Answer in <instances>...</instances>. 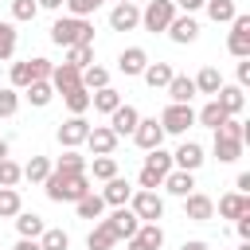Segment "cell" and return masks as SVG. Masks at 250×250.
Returning a JSON list of instances; mask_svg holds the SVG:
<instances>
[{
	"instance_id": "obj_1",
	"label": "cell",
	"mask_w": 250,
	"mask_h": 250,
	"mask_svg": "<svg viewBox=\"0 0 250 250\" xmlns=\"http://www.w3.org/2000/svg\"><path fill=\"white\" fill-rule=\"evenodd\" d=\"M43 188H47V199L51 203H78L82 195H90L86 172H55L51 168V176L43 180Z\"/></svg>"
},
{
	"instance_id": "obj_2",
	"label": "cell",
	"mask_w": 250,
	"mask_h": 250,
	"mask_svg": "<svg viewBox=\"0 0 250 250\" xmlns=\"http://www.w3.org/2000/svg\"><path fill=\"white\" fill-rule=\"evenodd\" d=\"M51 43H59V47L94 43V23H90V20H78V16H62V20H55V27H51Z\"/></svg>"
},
{
	"instance_id": "obj_3",
	"label": "cell",
	"mask_w": 250,
	"mask_h": 250,
	"mask_svg": "<svg viewBox=\"0 0 250 250\" xmlns=\"http://www.w3.org/2000/svg\"><path fill=\"white\" fill-rule=\"evenodd\" d=\"M172 172V152H164V148H152L148 156H145V168H141V191H156L160 184H164V176Z\"/></svg>"
},
{
	"instance_id": "obj_4",
	"label": "cell",
	"mask_w": 250,
	"mask_h": 250,
	"mask_svg": "<svg viewBox=\"0 0 250 250\" xmlns=\"http://www.w3.org/2000/svg\"><path fill=\"white\" fill-rule=\"evenodd\" d=\"M176 20V4L172 0H148L145 4V12H141V23H145V31H168V23Z\"/></svg>"
},
{
	"instance_id": "obj_5",
	"label": "cell",
	"mask_w": 250,
	"mask_h": 250,
	"mask_svg": "<svg viewBox=\"0 0 250 250\" xmlns=\"http://www.w3.org/2000/svg\"><path fill=\"white\" fill-rule=\"evenodd\" d=\"M129 211H133L141 223H156V219L164 215V199H160L156 191H133V199H129Z\"/></svg>"
},
{
	"instance_id": "obj_6",
	"label": "cell",
	"mask_w": 250,
	"mask_h": 250,
	"mask_svg": "<svg viewBox=\"0 0 250 250\" xmlns=\"http://www.w3.org/2000/svg\"><path fill=\"white\" fill-rule=\"evenodd\" d=\"M227 47H230L234 59H250V16H234V20H230Z\"/></svg>"
},
{
	"instance_id": "obj_7",
	"label": "cell",
	"mask_w": 250,
	"mask_h": 250,
	"mask_svg": "<svg viewBox=\"0 0 250 250\" xmlns=\"http://www.w3.org/2000/svg\"><path fill=\"white\" fill-rule=\"evenodd\" d=\"M191 125H195V109H191V105H176V102H172V105L160 113V129H164V133H188Z\"/></svg>"
},
{
	"instance_id": "obj_8",
	"label": "cell",
	"mask_w": 250,
	"mask_h": 250,
	"mask_svg": "<svg viewBox=\"0 0 250 250\" xmlns=\"http://www.w3.org/2000/svg\"><path fill=\"white\" fill-rule=\"evenodd\" d=\"M86 133H90V121L86 117H66L59 125V145L62 148H78V145H86Z\"/></svg>"
},
{
	"instance_id": "obj_9",
	"label": "cell",
	"mask_w": 250,
	"mask_h": 250,
	"mask_svg": "<svg viewBox=\"0 0 250 250\" xmlns=\"http://www.w3.org/2000/svg\"><path fill=\"white\" fill-rule=\"evenodd\" d=\"M133 141H137L145 152L160 148V141H164V129H160V121H156V117H141V121H137V129H133Z\"/></svg>"
},
{
	"instance_id": "obj_10",
	"label": "cell",
	"mask_w": 250,
	"mask_h": 250,
	"mask_svg": "<svg viewBox=\"0 0 250 250\" xmlns=\"http://www.w3.org/2000/svg\"><path fill=\"white\" fill-rule=\"evenodd\" d=\"M184 219H191V223H207V219H215V203H211V195H203V191L184 195Z\"/></svg>"
},
{
	"instance_id": "obj_11",
	"label": "cell",
	"mask_w": 250,
	"mask_h": 250,
	"mask_svg": "<svg viewBox=\"0 0 250 250\" xmlns=\"http://www.w3.org/2000/svg\"><path fill=\"white\" fill-rule=\"evenodd\" d=\"M137 121H141V113H137L133 105H117V109L109 113V129H113V137H117V141H121V137H133Z\"/></svg>"
},
{
	"instance_id": "obj_12",
	"label": "cell",
	"mask_w": 250,
	"mask_h": 250,
	"mask_svg": "<svg viewBox=\"0 0 250 250\" xmlns=\"http://www.w3.org/2000/svg\"><path fill=\"white\" fill-rule=\"evenodd\" d=\"M86 145H90V152H94V156H113L117 137H113V129H109V125H94V129L86 133Z\"/></svg>"
},
{
	"instance_id": "obj_13",
	"label": "cell",
	"mask_w": 250,
	"mask_h": 250,
	"mask_svg": "<svg viewBox=\"0 0 250 250\" xmlns=\"http://www.w3.org/2000/svg\"><path fill=\"white\" fill-rule=\"evenodd\" d=\"M160 242H164L160 223H141V227H137V234L129 238V250H160Z\"/></svg>"
},
{
	"instance_id": "obj_14",
	"label": "cell",
	"mask_w": 250,
	"mask_h": 250,
	"mask_svg": "<svg viewBox=\"0 0 250 250\" xmlns=\"http://www.w3.org/2000/svg\"><path fill=\"white\" fill-rule=\"evenodd\" d=\"M105 223H109V230L117 234V242H121V238H133V234H137V227H141V219H137L129 207H117Z\"/></svg>"
},
{
	"instance_id": "obj_15",
	"label": "cell",
	"mask_w": 250,
	"mask_h": 250,
	"mask_svg": "<svg viewBox=\"0 0 250 250\" xmlns=\"http://www.w3.org/2000/svg\"><path fill=\"white\" fill-rule=\"evenodd\" d=\"M141 23V8L137 4H113V12H109V27L113 31H133Z\"/></svg>"
},
{
	"instance_id": "obj_16",
	"label": "cell",
	"mask_w": 250,
	"mask_h": 250,
	"mask_svg": "<svg viewBox=\"0 0 250 250\" xmlns=\"http://www.w3.org/2000/svg\"><path fill=\"white\" fill-rule=\"evenodd\" d=\"M145 66H148V55H145V47H125L121 55H117V70L121 74H145Z\"/></svg>"
},
{
	"instance_id": "obj_17",
	"label": "cell",
	"mask_w": 250,
	"mask_h": 250,
	"mask_svg": "<svg viewBox=\"0 0 250 250\" xmlns=\"http://www.w3.org/2000/svg\"><path fill=\"white\" fill-rule=\"evenodd\" d=\"M172 164H176L180 172H195V168L203 164V148H199L195 141H184V145L172 152Z\"/></svg>"
},
{
	"instance_id": "obj_18",
	"label": "cell",
	"mask_w": 250,
	"mask_h": 250,
	"mask_svg": "<svg viewBox=\"0 0 250 250\" xmlns=\"http://www.w3.org/2000/svg\"><path fill=\"white\" fill-rule=\"evenodd\" d=\"M51 86H55L59 94L74 90V86H82V70H78V66H70V62H59V66L51 70Z\"/></svg>"
},
{
	"instance_id": "obj_19",
	"label": "cell",
	"mask_w": 250,
	"mask_h": 250,
	"mask_svg": "<svg viewBox=\"0 0 250 250\" xmlns=\"http://www.w3.org/2000/svg\"><path fill=\"white\" fill-rule=\"evenodd\" d=\"M215 102H219V109H223L227 117H234V113H242V105H246V94H242V86H219Z\"/></svg>"
},
{
	"instance_id": "obj_20",
	"label": "cell",
	"mask_w": 250,
	"mask_h": 250,
	"mask_svg": "<svg viewBox=\"0 0 250 250\" xmlns=\"http://www.w3.org/2000/svg\"><path fill=\"white\" fill-rule=\"evenodd\" d=\"M133 199V188H129V180H121V176H113V180H105V191H102V203H109V207H125Z\"/></svg>"
},
{
	"instance_id": "obj_21",
	"label": "cell",
	"mask_w": 250,
	"mask_h": 250,
	"mask_svg": "<svg viewBox=\"0 0 250 250\" xmlns=\"http://www.w3.org/2000/svg\"><path fill=\"white\" fill-rule=\"evenodd\" d=\"M168 35H172V43H195L199 23H195L191 16H176V20L168 23Z\"/></svg>"
},
{
	"instance_id": "obj_22",
	"label": "cell",
	"mask_w": 250,
	"mask_h": 250,
	"mask_svg": "<svg viewBox=\"0 0 250 250\" xmlns=\"http://www.w3.org/2000/svg\"><path fill=\"white\" fill-rule=\"evenodd\" d=\"M168 98H172L176 105H191V98H195V82H191L188 74H172V82H168Z\"/></svg>"
},
{
	"instance_id": "obj_23",
	"label": "cell",
	"mask_w": 250,
	"mask_h": 250,
	"mask_svg": "<svg viewBox=\"0 0 250 250\" xmlns=\"http://www.w3.org/2000/svg\"><path fill=\"white\" fill-rule=\"evenodd\" d=\"M219 215H223V219H242V215H250V195H238V191L223 195V199H219Z\"/></svg>"
},
{
	"instance_id": "obj_24",
	"label": "cell",
	"mask_w": 250,
	"mask_h": 250,
	"mask_svg": "<svg viewBox=\"0 0 250 250\" xmlns=\"http://www.w3.org/2000/svg\"><path fill=\"white\" fill-rule=\"evenodd\" d=\"M160 188H168L172 195H180V199H184V195H191V191H195V176L176 168V172H168V176H164V184H160Z\"/></svg>"
},
{
	"instance_id": "obj_25",
	"label": "cell",
	"mask_w": 250,
	"mask_h": 250,
	"mask_svg": "<svg viewBox=\"0 0 250 250\" xmlns=\"http://www.w3.org/2000/svg\"><path fill=\"white\" fill-rule=\"evenodd\" d=\"M172 74H176V70H172L168 62H148L141 78H145V82H148L152 90H168V82H172Z\"/></svg>"
},
{
	"instance_id": "obj_26",
	"label": "cell",
	"mask_w": 250,
	"mask_h": 250,
	"mask_svg": "<svg viewBox=\"0 0 250 250\" xmlns=\"http://www.w3.org/2000/svg\"><path fill=\"white\" fill-rule=\"evenodd\" d=\"M16 230H20V238H39L47 227H43V219H39L35 211H20V215H16Z\"/></svg>"
},
{
	"instance_id": "obj_27",
	"label": "cell",
	"mask_w": 250,
	"mask_h": 250,
	"mask_svg": "<svg viewBox=\"0 0 250 250\" xmlns=\"http://www.w3.org/2000/svg\"><path fill=\"white\" fill-rule=\"evenodd\" d=\"M86 246H90V250H113V246H117V234L109 230V223H105V219H102V223H98V227L90 230Z\"/></svg>"
},
{
	"instance_id": "obj_28",
	"label": "cell",
	"mask_w": 250,
	"mask_h": 250,
	"mask_svg": "<svg viewBox=\"0 0 250 250\" xmlns=\"http://www.w3.org/2000/svg\"><path fill=\"white\" fill-rule=\"evenodd\" d=\"M191 82H195V94H219V86H223V74H219L215 66H203V70H199Z\"/></svg>"
},
{
	"instance_id": "obj_29",
	"label": "cell",
	"mask_w": 250,
	"mask_h": 250,
	"mask_svg": "<svg viewBox=\"0 0 250 250\" xmlns=\"http://www.w3.org/2000/svg\"><path fill=\"white\" fill-rule=\"evenodd\" d=\"M90 105H94L98 113H113V109L121 105V94H117V90H109V86H102V90H94V94H90Z\"/></svg>"
},
{
	"instance_id": "obj_30",
	"label": "cell",
	"mask_w": 250,
	"mask_h": 250,
	"mask_svg": "<svg viewBox=\"0 0 250 250\" xmlns=\"http://www.w3.org/2000/svg\"><path fill=\"white\" fill-rule=\"evenodd\" d=\"M215 156H219V164H234L242 156V141H230V137L215 133Z\"/></svg>"
},
{
	"instance_id": "obj_31",
	"label": "cell",
	"mask_w": 250,
	"mask_h": 250,
	"mask_svg": "<svg viewBox=\"0 0 250 250\" xmlns=\"http://www.w3.org/2000/svg\"><path fill=\"white\" fill-rule=\"evenodd\" d=\"M66 62H70V66H78V70L94 66V43H78V47H66Z\"/></svg>"
},
{
	"instance_id": "obj_32",
	"label": "cell",
	"mask_w": 250,
	"mask_h": 250,
	"mask_svg": "<svg viewBox=\"0 0 250 250\" xmlns=\"http://www.w3.org/2000/svg\"><path fill=\"white\" fill-rule=\"evenodd\" d=\"M62 102H66V109H70L74 117H82V113L90 109V90L74 86V90H66V94H62Z\"/></svg>"
},
{
	"instance_id": "obj_33",
	"label": "cell",
	"mask_w": 250,
	"mask_h": 250,
	"mask_svg": "<svg viewBox=\"0 0 250 250\" xmlns=\"http://www.w3.org/2000/svg\"><path fill=\"white\" fill-rule=\"evenodd\" d=\"M51 176V160L47 156H31L27 164H23V180H31V184H43Z\"/></svg>"
},
{
	"instance_id": "obj_34",
	"label": "cell",
	"mask_w": 250,
	"mask_h": 250,
	"mask_svg": "<svg viewBox=\"0 0 250 250\" xmlns=\"http://www.w3.org/2000/svg\"><path fill=\"white\" fill-rule=\"evenodd\" d=\"M74 211H78V219H102V211H105V203H102V195H82L78 203H74Z\"/></svg>"
},
{
	"instance_id": "obj_35",
	"label": "cell",
	"mask_w": 250,
	"mask_h": 250,
	"mask_svg": "<svg viewBox=\"0 0 250 250\" xmlns=\"http://www.w3.org/2000/svg\"><path fill=\"white\" fill-rule=\"evenodd\" d=\"M203 8H207V16H211V20H215V23H230V20H234V16H238V12H234V4H230V0H207V4H203Z\"/></svg>"
},
{
	"instance_id": "obj_36",
	"label": "cell",
	"mask_w": 250,
	"mask_h": 250,
	"mask_svg": "<svg viewBox=\"0 0 250 250\" xmlns=\"http://www.w3.org/2000/svg\"><path fill=\"white\" fill-rule=\"evenodd\" d=\"M66 246H70V234L59 230V227H51V230L39 234V250H66Z\"/></svg>"
},
{
	"instance_id": "obj_37",
	"label": "cell",
	"mask_w": 250,
	"mask_h": 250,
	"mask_svg": "<svg viewBox=\"0 0 250 250\" xmlns=\"http://www.w3.org/2000/svg\"><path fill=\"white\" fill-rule=\"evenodd\" d=\"M109 86V70L105 66H86L82 70V90H102Z\"/></svg>"
},
{
	"instance_id": "obj_38",
	"label": "cell",
	"mask_w": 250,
	"mask_h": 250,
	"mask_svg": "<svg viewBox=\"0 0 250 250\" xmlns=\"http://www.w3.org/2000/svg\"><path fill=\"white\" fill-rule=\"evenodd\" d=\"M195 121H199V125H207V129H219V125L227 121V113L219 109V102H207V105L195 113Z\"/></svg>"
},
{
	"instance_id": "obj_39",
	"label": "cell",
	"mask_w": 250,
	"mask_h": 250,
	"mask_svg": "<svg viewBox=\"0 0 250 250\" xmlns=\"http://www.w3.org/2000/svg\"><path fill=\"white\" fill-rule=\"evenodd\" d=\"M20 215V191L16 188H0V219Z\"/></svg>"
},
{
	"instance_id": "obj_40",
	"label": "cell",
	"mask_w": 250,
	"mask_h": 250,
	"mask_svg": "<svg viewBox=\"0 0 250 250\" xmlns=\"http://www.w3.org/2000/svg\"><path fill=\"white\" fill-rule=\"evenodd\" d=\"M27 66H31V82H51V70H55V62H51V59L35 55V59H27Z\"/></svg>"
},
{
	"instance_id": "obj_41",
	"label": "cell",
	"mask_w": 250,
	"mask_h": 250,
	"mask_svg": "<svg viewBox=\"0 0 250 250\" xmlns=\"http://www.w3.org/2000/svg\"><path fill=\"white\" fill-rule=\"evenodd\" d=\"M51 98H55V86H51V82H31V86H27V102H31V105H47Z\"/></svg>"
},
{
	"instance_id": "obj_42",
	"label": "cell",
	"mask_w": 250,
	"mask_h": 250,
	"mask_svg": "<svg viewBox=\"0 0 250 250\" xmlns=\"http://www.w3.org/2000/svg\"><path fill=\"white\" fill-rule=\"evenodd\" d=\"M55 172H86V156H78L74 148H66V152L59 156V164H55Z\"/></svg>"
},
{
	"instance_id": "obj_43",
	"label": "cell",
	"mask_w": 250,
	"mask_h": 250,
	"mask_svg": "<svg viewBox=\"0 0 250 250\" xmlns=\"http://www.w3.org/2000/svg\"><path fill=\"white\" fill-rule=\"evenodd\" d=\"M23 180V168L16 160H0V188H16Z\"/></svg>"
},
{
	"instance_id": "obj_44",
	"label": "cell",
	"mask_w": 250,
	"mask_h": 250,
	"mask_svg": "<svg viewBox=\"0 0 250 250\" xmlns=\"http://www.w3.org/2000/svg\"><path fill=\"white\" fill-rule=\"evenodd\" d=\"M16 55V27L12 23H0V62Z\"/></svg>"
},
{
	"instance_id": "obj_45",
	"label": "cell",
	"mask_w": 250,
	"mask_h": 250,
	"mask_svg": "<svg viewBox=\"0 0 250 250\" xmlns=\"http://www.w3.org/2000/svg\"><path fill=\"white\" fill-rule=\"evenodd\" d=\"M215 133H219V137H230V141H246V125H242L238 117H227Z\"/></svg>"
},
{
	"instance_id": "obj_46",
	"label": "cell",
	"mask_w": 250,
	"mask_h": 250,
	"mask_svg": "<svg viewBox=\"0 0 250 250\" xmlns=\"http://www.w3.org/2000/svg\"><path fill=\"white\" fill-rule=\"evenodd\" d=\"M117 176V160L113 156H94V180H113Z\"/></svg>"
},
{
	"instance_id": "obj_47",
	"label": "cell",
	"mask_w": 250,
	"mask_h": 250,
	"mask_svg": "<svg viewBox=\"0 0 250 250\" xmlns=\"http://www.w3.org/2000/svg\"><path fill=\"white\" fill-rule=\"evenodd\" d=\"M35 12H39V4H35V0H12V20L27 23V20H35Z\"/></svg>"
},
{
	"instance_id": "obj_48",
	"label": "cell",
	"mask_w": 250,
	"mask_h": 250,
	"mask_svg": "<svg viewBox=\"0 0 250 250\" xmlns=\"http://www.w3.org/2000/svg\"><path fill=\"white\" fill-rule=\"evenodd\" d=\"M102 4H105V0H66V12H70V16H78V20H86V16H90V12H98Z\"/></svg>"
},
{
	"instance_id": "obj_49",
	"label": "cell",
	"mask_w": 250,
	"mask_h": 250,
	"mask_svg": "<svg viewBox=\"0 0 250 250\" xmlns=\"http://www.w3.org/2000/svg\"><path fill=\"white\" fill-rule=\"evenodd\" d=\"M12 86H16V90H27V86H31V66H27V59H23V62H12Z\"/></svg>"
},
{
	"instance_id": "obj_50",
	"label": "cell",
	"mask_w": 250,
	"mask_h": 250,
	"mask_svg": "<svg viewBox=\"0 0 250 250\" xmlns=\"http://www.w3.org/2000/svg\"><path fill=\"white\" fill-rule=\"evenodd\" d=\"M20 109V98H16V90H0V117H12Z\"/></svg>"
},
{
	"instance_id": "obj_51",
	"label": "cell",
	"mask_w": 250,
	"mask_h": 250,
	"mask_svg": "<svg viewBox=\"0 0 250 250\" xmlns=\"http://www.w3.org/2000/svg\"><path fill=\"white\" fill-rule=\"evenodd\" d=\"M172 4H176V8L184 12V16H191V12H195V8H203L207 0H172Z\"/></svg>"
},
{
	"instance_id": "obj_52",
	"label": "cell",
	"mask_w": 250,
	"mask_h": 250,
	"mask_svg": "<svg viewBox=\"0 0 250 250\" xmlns=\"http://www.w3.org/2000/svg\"><path fill=\"white\" fill-rule=\"evenodd\" d=\"M246 82H250V59L238 62V86H246Z\"/></svg>"
},
{
	"instance_id": "obj_53",
	"label": "cell",
	"mask_w": 250,
	"mask_h": 250,
	"mask_svg": "<svg viewBox=\"0 0 250 250\" xmlns=\"http://www.w3.org/2000/svg\"><path fill=\"white\" fill-rule=\"evenodd\" d=\"M234 188H238V195H250V172H242V176L234 180Z\"/></svg>"
},
{
	"instance_id": "obj_54",
	"label": "cell",
	"mask_w": 250,
	"mask_h": 250,
	"mask_svg": "<svg viewBox=\"0 0 250 250\" xmlns=\"http://www.w3.org/2000/svg\"><path fill=\"white\" fill-rule=\"evenodd\" d=\"M238 238H242V242H250V215H242V219H238Z\"/></svg>"
},
{
	"instance_id": "obj_55",
	"label": "cell",
	"mask_w": 250,
	"mask_h": 250,
	"mask_svg": "<svg viewBox=\"0 0 250 250\" xmlns=\"http://www.w3.org/2000/svg\"><path fill=\"white\" fill-rule=\"evenodd\" d=\"M16 250H39V238H20Z\"/></svg>"
},
{
	"instance_id": "obj_56",
	"label": "cell",
	"mask_w": 250,
	"mask_h": 250,
	"mask_svg": "<svg viewBox=\"0 0 250 250\" xmlns=\"http://www.w3.org/2000/svg\"><path fill=\"white\" fill-rule=\"evenodd\" d=\"M180 250H211V246H207V242H199V238H191V242H184Z\"/></svg>"
},
{
	"instance_id": "obj_57",
	"label": "cell",
	"mask_w": 250,
	"mask_h": 250,
	"mask_svg": "<svg viewBox=\"0 0 250 250\" xmlns=\"http://www.w3.org/2000/svg\"><path fill=\"white\" fill-rule=\"evenodd\" d=\"M35 4H39V8H62L66 0H35Z\"/></svg>"
},
{
	"instance_id": "obj_58",
	"label": "cell",
	"mask_w": 250,
	"mask_h": 250,
	"mask_svg": "<svg viewBox=\"0 0 250 250\" xmlns=\"http://www.w3.org/2000/svg\"><path fill=\"white\" fill-rule=\"evenodd\" d=\"M0 160H8V141L0 137Z\"/></svg>"
},
{
	"instance_id": "obj_59",
	"label": "cell",
	"mask_w": 250,
	"mask_h": 250,
	"mask_svg": "<svg viewBox=\"0 0 250 250\" xmlns=\"http://www.w3.org/2000/svg\"><path fill=\"white\" fill-rule=\"evenodd\" d=\"M238 250H250V242H242V246H238Z\"/></svg>"
},
{
	"instance_id": "obj_60",
	"label": "cell",
	"mask_w": 250,
	"mask_h": 250,
	"mask_svg": "<svg viewBox=\"0 0 250 250\" xmlns=\"http://www.w3.org/2000/svg\"><path fill=\"white\" fill-rule=\"evenodd\" d=\"M117 4H133V0H117Z\"/></svg>"
}]
</instances>
